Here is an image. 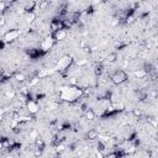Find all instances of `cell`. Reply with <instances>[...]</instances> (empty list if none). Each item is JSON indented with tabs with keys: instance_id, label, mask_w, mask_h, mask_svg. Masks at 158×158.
Returning <instances> with one entry per match:
<instances>
[{
	"instance_id": "obj_1",
	"label": "cell",
	"mask_w": 158,
	"mask_h": 158,
	"mask_svg": "<svg viewBox=\"0 0 158 158\" xmlns=\"http://www.w3.org/2000/svg\"><path fill=\"white\" fill-rule=\"evenodd\" d=\"M83 91L84 90L81 88H79L78 85H69V86H64L59 90L58 98L62 101L72 104V102L78 101L83 96Z\"/></svg>"
},
{
	"instance_id": "obj_16",
	"label": "cell",
	"mask_w": 158,
	"mask_h": 158,
	"mask_svg": "<svg viewBox=\"0 0 158 158\" xmlns=\"http://www.w3.org/2000/svg\"><path fill=\"white\" fill-rule=\"evenodd\" d=\"M133 75H135L136 78H138V79H143V78L147 77V73H146L143 69H138V70H135Z\"/></svg>"
},
{
	"instance_id": "obj_19",
	"label": "cell",
	"mask_w": 158,
	"mask_h": 158,
	"mask_svg": "<svg viewBox=\"0 0 158 158\" xmlns=\"http://www.w3.org/2000/svg\"><path fill=\"white\" fill-rule=\"evenodd\" d=\"M96 148H98V151H100V152H101V151H105L106 146H105L101 141H99V142H98V144H96Z\"/></svg>"
},
{
	"instance_id": "obj_4",
	"label": "cell",
	"mask_w": 158,
	"mask_h": 158,
	"mask_svg": "<svg viewBox=\"0 0 158 158\" xmlns=\"http://www.w3.org/2000/svg\"><path fill=\"white\" fill-rule=\"evenodd\" d=\"M56 44V41L52 38V36L49 35V36H47V37H44L41 42H40V46H38V48L41 49V51H43L44 53H47L48 51H51L52 48H53V46Z\"/></svg>"
},
{
	"instance_id": "obj_10",
	"label": "cell",
	"mask_w": 158,
	"mask_h": 158,
	"mask_svg": "<svg viewBox=\"0 0 158 158\" xmlns=\"http://www.w3.org/2000/svg\"><path fill=\"white\" fill-rule=\"evenodd\" d=\"M99 137V132L96 130H89L86 133H85V138L89 139V141H94Z\"/></svg>"
},
{
	"instance_id": "obj_23",
	"label": "cell",
	"mask_w": 158,
	"mask_h": 158,
	"mask_svg": "<svg viewBox=\"0 0 158 158\" xmlns=\"http://www.w3.org/2000/svg\"><path fill=\"white\" fill-rule=\"evenodd\" d=\"M5 44H6V43L4 42V40H0V51L5 48Z\"/></svg>"
},
{
	"instance_id": "obj_21",
	"label": "cell",
	"mask_w": 158,
	"mask_h": 158,
	"mask_svg": "<svg viewBox=\"0 0 158 158\" xmlns=\"http://www.w3.org/2000/svg\"><path fill=\"white\" fill-rule=\"evenodd\" d=\"M2 2H4L6 6H11L12 4H15V2H16V0H2Z\"/></svg>"
},
{
	"instance_id": "obj_12",
	"label": "cell",
	"mask_w": 158,
	"mask_h": 158,
	"mask_svg": "<svg viewBox=\"0 0 158 158\" xmlns=\"http://www.w3.org/2000/svg\"><path fill=\"white\" fill-rule=\"evenodd\" d=\"M35 146H36V148H42V149H44L46 143H44L43 138H41L40 136H37V137L35 138Z\"/></svg>"
},
{
	"instance_id": "obj_2",
	"label": "cell",
	"mask_w": 158,
	"mask_h": 158,
	"mask_svg": "<svg viewBox=\"0 0 158 158\" xmlns=\"http://www.w3.org/2000/svg\"><path fill=\"white\" fill-rule=\"evenodd\" d=\"M109 78L112 81V84L121 85V84H123V83H126L128 80V74L123 69H116L114 73L109 74Z\"/></svg>"
},
{
	"instance_id": "obj_7",
	"label": "cell",
	"mask_w": 158,
	"mask_h": 158,
	"mask_svg": "<svg viewBox=\"0 0 158 158\" xmlns=\"http://www.w3.org/2000/svg\"><path fill=\"white\" fill-rule=\"evenodd\" d=\"M51 36H52V38H53L56 42H58V41L65 40L67 36H68V32H67L65 28H62V30H57V31L51 32Z\"/></svg>"
},
{
	"instance_id": "obj_8",
	"label": "cell",
	"mask_w": 158,
	"mask_h": 158,
	"mask_svg": "<svg viewBox=\"0 0 158 158\" xmlns=\"http://www.w3.org/2000/svg\"><path fill=\"white\" fill-rule=\"evenodd\" d=\"M26 53H27V56L30 57V59H38V58H41V57H43L46 53L43 52V51H41L40 48H28L27 51H26Z\"/></svg>"
},
{
	"instance_id": "obj_13",
	"label": "cell",
	"mask_w": 158,
	"mask_h": 158,
	"mask_svg": "<svg viewBox=\"0 0 158 158\" xmlns=\"http://www.w3.org/2000/svg\"><path fill=\"white\" fill-rule=\"evenodd\" d=\"M102 72H104V67H102L101 63L100 64H96L94 67V74H95V77H100L102 74Z\"/></svg>"
},
{
	"instance_id": "obj_14",
	"label": "cell",
	"mask_w": 158,
	"mask_h": 158,
	"mask_svg": "<svg viewBox=\"0 0 158 158\" xmlns=\"http://www.w3.org/2000/svg\"><path fill=\"white\" fill-rule=\"evenodd\" d=\"M117 58H118V56H117V53H116V52H111V53H109V54L106 56V60H107V62H110V63L116 62V60H117Z\"/></svg>"
},
{
	"instance_id": "obj_5",
	"label": "cell",
	"mask_w": 158,
	"mask_h": 158,
	"mask_svg": "<svg viewBox=\"0 0 158 158\" xmlns=\"http://www.w3.org/2000/svg\"><path fill=\"white\" fill-rule=\"evenodd\" d=\"M19 37H20V30L12 28V30H9L7 32H5L2 40L5 43H11V42H15Z\"/></svg>"
},
{
	"instance_id": "obj_3",
	"label": "cell",
	"mask_w": 158,
	"mask_h": 158,
	"mask_svg": "<svg viewBox=\"0 0 158 158\" xmlns=\"http://www.w3.org/2000/svg\"><path fill=\"white\" fill-rule=\"evenodd\" d=\"M73 64V58L70 56H63L58 59V62L54 65V69L58 72H65L69 69V67Z\"/></svg>"
},
{
	"instance_id": "obj_9",
	"label": "cell",
	"mask_w": 158,
	"mask_h": 158,
	"mask_svg": "<svg viewBox=\"0 0 158 158\" xmlns=\"http://www.w3.org/2000/svg\"><path fill=\"white\" fill-rule=\"evenodd\" d=\"M36 6H37V2L35 1V0H30L26 5H25V12L27 14V12H35V9H36Z\"/></svg>"
},
{
	"instance_id": "obj_20",
	"label": "cell",
	"mask_w": 158,
	"mask_h": 158,
	"mask_svg": "<svg viewBox=\"0 0 158 158\" xmlns=\"http://www.w3.org/2000/svg\"><path fill=\"white\" fill-rule=\"evenodd\" d=\"M93 12H94V6H93V5L88 6V7H86V10H85V14H86V15H91Z\"/></svg>"
},
{
	"instance_id": "obj_18",
	"label": "cell",
	"mask_w": 158,
	"mask_h": 158,
	"mask_svg": "<svg viewBox=\"0 0 158 158\" xmlns=\"http://www.w3.org/2000/svg\"><path fill=\"white\" fill-rule=\"evenodd\" d=\"M35 19H36L35 12H27V14H26V20H27V22H33Z\"/></svg>"
},
{
	"instance_id": "obj_22",
	"label": "cell",
	"mask_w": 158,
	"mask_h": 158,
	"mask_svg": "<svg viewBox=\"0 0 158 158\" xmlns=\"http://www.w3.org/2000/svg\"><path fill=\"white\" fill-rule=\"evenodd\" d=\"M132 112H133V115H135V116H141V110H137V109H135Z\"/></svg>"
},
{
	"instance_id": "obj_11",
	"label": "cell",
	"mask_w": 158,
	"mask_h": 158,
	"mask_svg": "<svg viewBox=\"0 0 158 158\" xmlns=\"http://www.w3.org/2000/svg\"><path fill=\"white\" fill-rule=\"evenodd\" d=\"M84 112H85V118H86V120H89V121L95 120L96 115H95V112H94V110H93V109H89V107H88Z\"/></svg>"
},
{
	"instance_id": "obj_17",
	"label": "cell",
	"mask_w": 158,
	"mask_h": 158,
	"mask_svg": "<svg viewBox=\"0 0 158 158\" xmlns=\"http://www.w3.org/2000/svg\"><path fill=\"white\" fill-rule=\"evenodd\" d=\"M48 6H49V1L48 0H41L38 2V9L40 10H46Z\"/></svg>"
},
{
	"instance_id": "obj_6",
	"label": "cell",
	"mask_w": 158,
	"mask_h": 158,
	"mask_svg": "<svg viewBox=\"0 0 158 158\" xmlns=\"http://www.w3.org/2000/svg\"><path fill=\"white\" fill-rule=\"evenodd\" d=\"M64 28V22H63V19L60 16H57V17H53L49 22V30L51 32L53 31H57V30H62Z\"/></svg>"
},
{
	"instance_id": "obj_15",
	"label": "cell",
	"mask_w": 158,
	"mask_h": 158,
	"mask_svg": "<svg viewBox=\"0 0 158 158\" xmlns=\"http://www.w3.org/2000/svg\"><path fill=\"white\" fill-rule=\"evenodd\" d=\"M14 78H15L17 81H20V83H23V81L26 80V75H25L23 73H21V72H16V73L14 74Z\"/></svg>"
}]
</instances>
